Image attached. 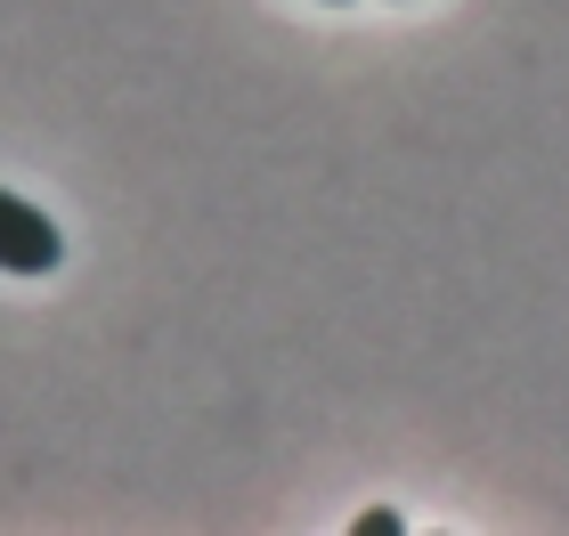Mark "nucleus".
<instances>
[{
    "label": "nucleus",
    "instance_id": "nucleus-1",
    "mask_svg": "<svg viewBox=\"0 0 569 536\" xmlns=\"http://www.w3.org/2000/svg\"><path fill=\"white\" fill-rule=\"evenodd\" d=\"M66 261V236H58V220L41 212V203H24L0 188V269L9 276H49Z\"/></svg>",
    "mask_w": 569,
    "mask_h": 536
},
{
    "label": "nucleus",
    "instance_id": "nucleus-2",
    "mask_svg": "<svg viewBox=\"0 0 569 536\" xmlns=\"http://www.w3.org/2000/svg\"><path fill=\"white\" fill-rule=\"evenodd\" d=\"M399 528H407L399 513H358V536H399Z\"/></svg>",
    "mask_w": 569,
    "mask_h": 536
}]
</instances>
